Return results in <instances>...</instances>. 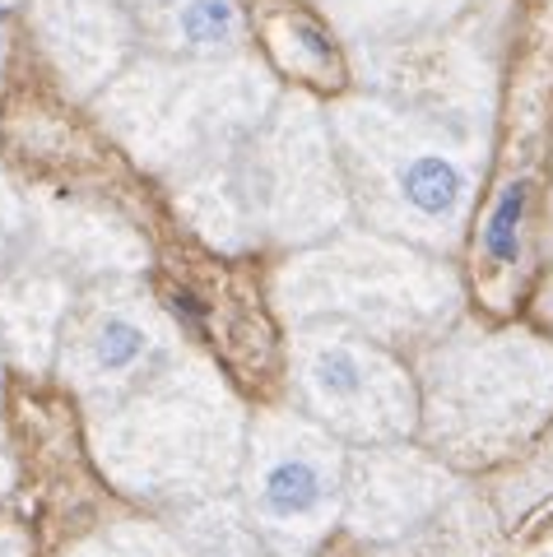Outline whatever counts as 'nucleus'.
Here are the masks:
<instances>
[{
  "label": "nucleus",
  "instance_id": "f03ea898",
  "mask_svg": "<svg viewBox=\"0 0 553 557\" xmlns=\"http://www.w3.org/2000/svg\"><path fill=\"white\" fill-rule=\"evenodd\" d=\"M340 497L335 442L303 418H266L251 437L247 502L274 548L298 557L325 534Z\"/></svg>",
  "mask_w": 553,
  "mask_h": 557
},
{
  "label": "nucleus",
  "instance_id": "7ed1b4c3",
  "mask_svg": "<svg viewBox=\"0 0 553 557\" xmlns=\"http://www.w3.org/2000/svg\"><path fill=\"white\" fill-rule=\"evenodd\" d=\"M298 391L307 413L349 437H391L409 428V391L401 372L349 339H303Z\"/></svg>",
  "mask_w": 553,
  "mask_h": 557
},
{
  "label": "nucleus",
  "instance_id": "1a4fd4ad",
  "mask_svg": "<svg viewBox=\"0 0 553 557\" xmlns=\"http://www.w3.org/2000/svg\"><path fill=\"white\" fill-rule=\"evenodd\" d=\"M0 557H24V539H20V534H5V530H0Z\"/></svg>",
  "mask_w": 553,
  "mask_h": 557
},
{
  "label": "nucleus",
  "instance_id": "f257e3e1",
  "mask_svg": "<svg viewBox=\"0 0 553 557\" xmlns=\"http://www.w3.org/2000/svg\"><path fill=\"white\" fill-rule=\"evenodd\" d=\"M98 456L131 493H214L237 469V413L219 386L163 372L140 376L98 413Z\"/></svg>",
  "mask_w": 553,
  "mask_h": 557
},
{
  "label": "nucleus",
  "instance_id": "39448f33",
  "mask_svg": "<svg viewBox=\"0 0 553 557\" xmlns=\"http://www.w3.org/2000/svg\"><path fill=\"white\" fill-rule=\"evenodd\" d=\"M391 190L409 214L446 223L465 205V172L438 149H401L391 163Z\"/></svg>",
  "mask_w": 553,
  "mask_h": 557
},
{
  "label": "nucleus",
  "instance_id": "6e6552de",
  "mask_svg": "<svg viewBox=\"0 0 553 557\" xmlns=\"http://www.w3.org/2000/svg\"><path fill=\"white\" fill-rule=\"evenodd\" d=\"M145 534V553L149 557H186L177 544H172V539H163V534H153V530H140ZM75 557H140L135 548H126L116 539V544H94V548H84V553H75Z\"/></svg>",
  "mask_w": 553,
  "mask_h": 557
},
{
  "label": "nucleus",
  "instance_id": "20e7f679",
  "mask_svg": "<svg viewBox=\"0 0 553 557\" xmlns=\"http://www.w3.org/2000/svg\"><path fill=\"white\" fill-rule=\"evenodd\" d=\"M153 354V330L126 307H102L71 344V376L84 395H121L145 376Z\"/></svg>",
  "mask_w": 553,
  "mask_h": 557
},
{
  "label": "nucleus",
  "instance_id": "423d86ee",
  "mask_svg": "<svg viewBox=\"0 0 553 557\" xmlns=\"http://www.w3.org/2000/svg\"><path fill=\"white\" fill-rule=\"evenodd\" d=\"M526 200H530V186L526 182H512L503 196H497L493 214H489V228H483V251H489L497 265H512L521 256V219H526Z\"/></svg>",
  "mask_w": 553,
  "mask_h": 557
},
{
  "label": "nucleus",
  "instance_id": "9d476101",
  "mask_svg": "<svg viewBox=\"0 0 553 557\" xmlns=\"http://www.w3.org/2000/svg\"><path fill=\"white\" fill-rule=\"evenodd\" d=\"M10 479H14V469H10V456H5V446H0V493L10 487Z\"/></svg>",
  "mask_w": 553,
  "mask_h": 557
},
{
  "label": "nucleus",
  "instance_id": "0eeeda50",
  "mask_svg": "<svg viewBox=\"0 0 553 557\" xmlns=\"http://www.w3.org/2000/svg\"><path fill=\"white\" fill-rule=\"evenodd\" d=\"M182 33L200 47L229 42L233 38V5L229 0H192V5L182 10Z\"/></svg>",
  "mask_w": 553,
  "mask_h": 557
}]
</instances>
